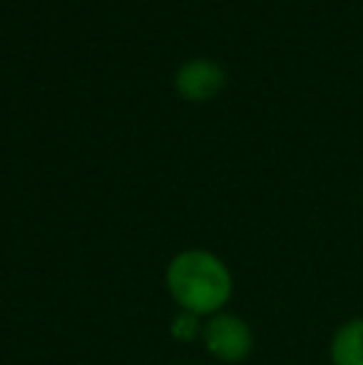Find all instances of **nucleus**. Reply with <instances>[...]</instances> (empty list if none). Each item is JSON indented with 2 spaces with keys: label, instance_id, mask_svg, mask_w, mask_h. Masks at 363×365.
<instances>
[{
  "label": "nucleus",
  "instance_id": "7ed1b4c3",
  "mask_svg": "<svg viewBox=\"0 0 363 365\" xmlns=\"http://www.w3.org/2000/svg\"><path fill=\"white\" fill-rule=\"evenodd\" d=\"M224 87V70L209 60H192L177 75V90L184 100H212Z\"/></svg>",
  "mask_w": 363,
  "mask_h": 365
},
{
  "label": "nucleus",
  "instance_id": "39448f33",
  "mask_svg": "<svg viewBox=\"0 0 363 365\" xmlns=\"http://www.w3.org/2000/svg\"><path fill=\"white\" fill-rule=\"evenodd\" d=\"M202 328H204L202 318L197 313L182 311V308L170 318V336L177 343H194L197 338H202Z\"/></svg>",
  "mask_w": 363,
  "mask_h": 365
},
{
  "label": "nucleus",
  "instance_id": "f03ea898",
  "mask_svg": "<svg viewBox=\"0 0 363 365\" xmlns=\"http://www.w3.org/2000/svg\"><path fill=\"white\" fill-rule=\"evenodd\" d=\"M202 343L207 353L219 363L239 365L254 353L257 338L254 331L242 316L237 313H214L204 321L202 328Z\"/></svg>",
  "mask_w": 363,
  "mask_h": 365
},
{
  "label": "nucleus",
  "instance_id": "f257e3e1",
  "mask_svg": "<svg viewBox=\"0 0 363 365\" xmlns=\"http://www.w3.org/2000/svg\"><path fill=\"white\" fill-rule=\"evenodd\" d=\"M165 286L177 308L199 318L222 313L234 296L232 269L207 249H184L172 256L165 269Z\"/></svg>",
  "mask_w": 363,
  "mask_h": 365
},
{
  "label": "nucleus",
  "instance_id": "20e7f679",
  "mask_svg": "<svg viewBox=\"0 0 363 365\" xmlns=\"http://www.w3.org/2000/svg\"><path fill=\"white\" fill-rule=\"evenodd\" d=\"M331 365H363V316L344 321L329 343Z\"/></svg>",
  "mask_w": 363,
  "mask_h": 365
}]
</instances>
